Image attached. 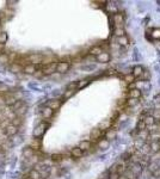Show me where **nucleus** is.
<instances>
[{
	"instance_id": "6e6552de",
	"label": "nucleus",
	"mask_w": 160,
	"mask_h": 179,
	"mask_svg": "<svg viewBox=\"0 0 160 179\" xmlns=\"http://www.w3.org/2000/svg\"><path fill=\"white\" fill-rule=\"evenodd\" d=\"M111 59V56H110V54L108 53V52H103L102 54H99L98 56H96V60L98 62H100V63H106V62H109Z\"/></svg>"
},
{
	"instance_id": "37998d69",
	"label": "nucleus",
	"mask_w": 160,
	"mask_h": 179,
	"mask_svg": "<svg viewBox=\"0 0 160 179\" xmlns=\"http://www.w3.org/2000/svg\"><path fill=\"white\" fill-rule=\"evenodd\" d=\"M8 91H10V87L0 81V92H8Z\"/></svg>"
},
{
	"instance_id": "c03bdc74",
	"label": "nucleus",
	"mask_w": 160,
	"mask_h": 179,
	"mask_svg": "<svg viewBox=\"0 0 160 179\" xmlns=\"http://www.w3.org/2000/svg\"><path fill=\"white\" fill-rule=\"evenodd\" d=\"M67 90H77V81H73L69 85H67Z\"/></svg>"
},
{
	"instance_id": "9d476101",
	"label": "nucleus",
	"mask_w": 160,
	"mask_h": 179,
	"mask_svg": "<svg viewBox=\"0 0 160 179\" xmlns=\"http://www.w3.org/2000/svg\"><path fill=\"white\" fill-rule=\"evenodd\" d=\"M16 102H17V99H16V97L12 96V94H6V96L4 97V103H5V105H7V106H11V108H12Z\"/></svg>"
},
{
	"instance_id": "6ab92c4d",
	"label": "nucleus",
	"mask_w": 160,
	"mask_h": 179,
	"mask_svg": "<svg viewBox=\"0 0 160 179\" xmlns=\"http://www.w3.org/2000/svg\"><path fill=\"white\" fill-rule=\"evenodd\" d=\"M35 154H36V152H35V150H32L31 148H29V147H25V148L23 149V152H22L23 158H28V159L32 158Z\"/></svg>"
},
{
	"instance_id": "2eb2a0df",
	"label": "nucleus",
	"mask_w": 160,
	"mask_h": 179,
	"mask_svg": "<svg viewBox=\"0 0 160 179\" xmlns=\"http://www.w3.org/2000/svg\"><path fill=\"white\" fill-rule=\"evenodd\" d=\"M141 96H142V93H141V91H140L139 89L129 90V92H128V97H129V98L139 99V98H141Z\"/></svg>"
},
{
	"instance_id": "b1692460",
	"label": "nucleus",
	"mask_w": 160,
	"mask_h": 179,
	"mask_svg": "<svg viewBox=\"0 0 160 179\" xmlns=\"http://www.w3.org/2000/svg\"><path fill=\"white\" fill-rule=\"evenodd\" d=\"M28 179H41V173L37 172L36 170H31L29 173H28Z\"/></svg>"
},
{
	"instance_id": "79ce46f5",
	"label": "nucleus",
	"mask_w": 160,
	"mask_h": 179,
	"mask_svg": "<svg viewBox=\"0 0 160 179\" xmlns=\"http://www.w3.org/2000/svg\"><path fill=\"white\" fill-rule=\"evenodd\" d=\"M22 123H23V121H22V117H14V118H13V121H12V123H11V124L18 128V125H20Z\"/></svg>"
},
{
	"instance_id": "423d86ee",
	"label": "nucleus",
	"mask_w": 160,
	"mask_h": 179,
	"mask_svg": "<svg viewBox=\"0 0 160 179\" xmlns=\"http://www.w3.org/2000/svg\"><path fill=\"white\" fill-rule=\"evenodd\" d=\"M61 105H62V100H60V99H50V100L47 102L45 106L50 108L53 111H56L58 109H60Z\"/></svg>"
},
{
	"instance_id": "412c9836",
	"label": "nucleus",
	"mask_w": 160,
	"mask_h": 179,
	"mask_svg": "<svg viewBox=\"0 0 160 179\" xmlns=\"http://www.w3.org/2000/svg\"><path fill=\"white\" fill-rule=\"evenodd\" d=\"M71 155L73 158H81L84 155V152L79 148V147H74V148H72V150H71Z\"/></svg>"
},
{
	"instance_id": "393cba45",
	"label": "nucleus",
	"mask_w": 160,
	"mask_h": 179,
	"mask_svg": "<svg viewBox=\"0 0 160 179\" xmlns=\"http://www.w3.org/2000/svg\"><path fill=\"white\" fill-rule=\"evenodd\" d=\"M90 84V79H83L80 81H77V90L84 89L85 86H87Z\"/></svg>"
},
{
	"instance_id": "dca6fc26",
	"label": "nucleus",
	"mask_w": 160,
	"mask_h": 179,
	"mask_svg": "<svg viewBox=\"0 0 160 179\" xmlns=\"http://www.w3.org/2000/svg\"><path fill=\"white\" fill-rule=\"evenodd\" d=\"M78 147L81 149L83 152H86V150H90V148L92 147V143H91V141H89V140H84V141H81V142L79 143Z\"/></svg>"
},
{
	"instance_id": "8fccbe9b",
	"label": "nucleus",
	"mask_w": 160,
	"mask_h": 179,
	"mask_svg": "<svg viewBox=\"0 0 160 179\" xmlns=\"http://www.w3.org/2000/svg\"><path fill=\"white\" fill-rule=\"evenodd\" d=\"M1 150H2V147H1V146H0V152H1Z\"/></svg>"
},
{
	"instance_id": "1a4fd4ad",
	"label": "nucleus",
	"mask_w": 160,
	"mask_h": 179,
	"mask_svg": "<svg viewBox=\"0 0 160 179\" xmlns=\"http://www.w3.org/2000/svg\"><path fill=\"white\" fill-rule=\"evenodd\" d=\"M5 133H6L7 136H14V135H17V133H18V128L14 127V125H12V124L10 123L8 125H6Z\"/></svg>"
},
{
	"instance_id": "c85d7f7f",
	"label": "nucleus",
	"mask_w": 160,
	"mask_h": 179,
	"mask_svg": "<svg viewBox=\"0 0 160 179\" xmlns=\"http://www.w3.org/2000/svg\"><path fill=\"white\" fill-rule=\"evenodd\" d=\"M75 91L77 90H67V91H64V93L62 94V99H69L72 96H74V93H75Z\"/></svg>"
},
{
	"instance_id": "58836bf2",
	"label": "nucleus",
	"mask_w": 160,
	"mask_h": 179,
	"mask_svg": "<svg viewBox=\"0 0 160 179\" xmlns=\"http://www.w3.org/2000/svg\"><path fill=\"white\" fill-rule=\"evenodd\" d=\"M151 36L154 39H160V29H153L151 31Z\"/></svg>"
},
{
	"instance_id": "f03ea898",
	"label": "nucleus",
	"mask_w": 160,
	"mask_h": 179,
	"mask_svg": "<svg viewBox=\"0 0 160 179\" xmlns=\"http://www.w3.org/2000/svg\"><path fill=\"white\" fill-rule=\"evenodd\" d=\"M124 22H126V19H124L123 13H120V12L114 13V16H112V23H114V25H115V29L123 28Z\"/></svg>"
},
{
	"instance_id": "0eeeda50",
	"label": "nucleus",
	"mask_w": 160,
	"mask_h": 179,
	"mask_svg": "<svg viewBox=\"0 0 160 179\" xmlns=\"http://www.w3.org/2000/svg\"><path fill=\"white\" fill-rule=\"evenodd\" d=\"M28 147L29 148H31L32 150H35V152H38L39 148H41V140L39 139H32L31 141L28 143Z\"/></svg>"
},
{
	"instance_id": "7c9ffc66",
	"label": "nucleus",
	"mask_w": 160,
	"mask_h": 179,
	"mask_svg": "<svg viewBox=\"0 0 160 179\" xmlns=\"http://www.w3.org/2000/svg\"><path fill=\"white\" fill-rule=\"evenodd\" d=\"M8 62H10V60H8V54L7 53L0 54V64H6Z\"/></svg>"
},
{
	"instance_id": "ddd939ff",
	"label": "nucleus",
	"mask_w": 160,
	"mask_h": 179,
	"mask_svg": "<svg viewBox=\"0 0 160 179\" xmlns=\"http://www.w3.org/2000/svg\"><path fill=\"white\" fill-rule=\"evenodd\" d=\"M111 124H112V119H105L103 123L99 124L98 129L102 130V131H106V130H109L111 128Z\"/></svg>"
},
{
	"instance_id": "2f4dec72",
	"label": "nucleus",
	"mask_w": 160,
	"mask_h": 179,
	"mask_svg": "<svg viewBox=\"0 0 160 179\" xmlns=\"http://www.w3.org/2000/svg\"><path fill=\"white\" fill-rule=\"evenodd\" d=\"M50 159H52V161H54V162H59V161H61V160L64 159V155H62V154H59V153H58V154L55 153V154H52V155H50Z\"/></svg>"
},
{
	"instance_id": "a211bd4d",
	"label": "nucleus",
	"mask_w": 160,
	"mask_h": 179,
	"mask_svg": "<svg viewBox=\"0 0 160 179\" xmlns=\"http://www.w3.org/2000/svg\"><path fill=\"white\" fill-rule=\"evenodd\" d=\"M116 135H117V131H116L115 129L110 128V129L106 130V133H105V139H106L108 141H110V140H114V139L116 137Z\"/></svg>"
},
{
	"instance_id": "f257e3e1",
	"label": "nucleus",
	"mask_w": 160,
	"mask_h": 179,
	"mask_svg": "<svg viewBox=\"0 0 160 179\" xmlns=\"http://www.w3.org/2000/svg\"><path fill=\"white\" fill-rule=\"evenodd\" d=\"M48 123H45V122H41L35 129H33V133H32V135H33V137L35 139H39V137H42L43 136V134L45 133V130H47V128H48Z\"/></svg>"
},
{
	"instance_id": "9b49d317",
	"label": "nucleus",
	"mask_w": 160,
	"mask_h": 179,
	"mask_svg": "<svg viewBox=\"0 0 160 179\" xmlns=\"http://www.w3.org/2000/svg\"><path fill=\"white\" fill-rule=\"evenodd\" d=\"M8 71H10L11 73H13V74H18L19 72L23 71V67H22L20 64H18L17 62H13V63H11V64L8 66Z\"/></svg>"
},
{
	"instance_id": "09e8293b",
	"label": "nucleus",
	"mask_w": 160,
	"mask_h": 179,
	"mask_svg": "<svg viewBox=\"0 0 160 179\" xmlns=\"http://www.w3.org/2000/svg\"><path fill=\"white\" fill-rule=\"evenodd\" d=\"M4 49H5V44H0V54L4 53Z\"/></svg>"
},
{
	"instance_id": "4c0bfd02",
	"label": "nucleus",
	"mask_w": 160,
	"mask_h": 179,
	"mask_svg": "<svg viewBox=\"0 0 160 179\" xmlns=\"http://www.w3.org/2000/svg\"><path fill=\"white\" fill-rule=\"evenodd\" d=\"M27 114V106L25 105H23L20 109H18L17 111H16V115H17V117H22L23 115H25Z\"/></svg>"
},
{
	"instance_id": "e433bc0d",
	"label": "nucleus",
	"mask_w": 160,
	"mask_h": 179,
	"mask_svg": "<svg viewBox=\"0 0 160 179\" xmlns=\"http://www.w3.org/2000/svg\"><path fill=\"white\" fill-rule=\"evenodd\" d=\"M23 105H24V102H23V100H17V102L14 103V105L12 106V111L16 112V111H17L18 109H20Z\"/></svg>"
},
{
	"instance_id": "473e14b6",
	"label": "nucleus",
	"mask_w": 160,
	"mask_h": 179,
	"mask_svg": "<svg viewBox=\"0 0 160 179\" xmlns=\"http://www.w3.org/2000/svg\"><path fill=\"white\" fill-rule=\"evenodd\" d=\"M114 35L118 38V37H123V36H126V30L123 29V28H120V29H115L114 30Z\"/></svg>"
},
{
	"instance_id": "20e7f679",
	"label": "nucleus",
	"mask_w": 160,
	"mask_h": 179,
	"mask_svg": "<svg viewBox=\"0 0 160 179\" xmlns=\"http://www.w3.org/2000/svg\"><path fill=\"white\" fill-rule=\"evenodd\" d=\"M28 58V61H29V63H31V64H35V66H38L39 63H42L43 62V55H41V54H36V53H33V54H30L29 56H27Z\"/></svg>"
},
{
	"instance_id": "aec40b11",
	"label": "nucleus",
	"mask_w": 160,
	"mask_h": 179,
	"mask_svg": "<svg viewBox=\"0 0 160 179\" xmlns=\"http://www.w3.org/2000/svg\"><path fill=\"white\" fill-rule=\"evenodd\" d=\"M142 73H143V68L141 66H135L133 68V73L131 74L134 75V78H141Z\"/></svg>"
},
{
	"instance_id": "39448f33",
	"label": "nucleus",
	"mask_w": 160,
	"mask_h": 179,
	"mask_svg": "<svg viewBox=\"0 0 160 179\" xmlns=\"http://www.w3.org/2000/svg\"><path fill=\"white\" fill-rule=\"evenodd\" d=\"M71 68V63L68 61H60L56 64V72L60 74H64L68 72V69Z\"/></svg>"
},
{
	"instance_id": "f8f14e48",
	"label": "nucleus",
	"mask_w": 160,
	"mask_h": 179,
	"mask_svg": "<svg viewBox=\"0 0 160 179\" xmlns=\"http://www.w3.org/2000/svg\"><path fill=\"white\" fill-rule=\"evenodd\" d=\"M23 72L25 73V74H30V75H32V74H35L36 72H37V67L35 66V64H27V66H24L23 67Z\"/></svg>"
},
{
	"instance_id": "cd10ccee",
	"label": "nucleus",
	"mask_w": 160,
	"mask_h": 179,
	"mask_svg": "<svg viewBox=\"0 0 160 179\" xmlns=\"http://www.w3.org/2000/svg\"><path fill=\"white\" fill-rule=\"evenodd\" d=\"M108 146H109V141H108L106 139H100V140L98 141V147L100 149L108 148Z\"/></svg>"
},
{
	"instance_id": "4be33fe9",
	"label": "nucleus",
	"mask_w": 160,
	"mask_h": 179,
	"mask_svg": "<svg viewBox=\"0 0 160 179\" xmlns=\"http://www.w3.org/2000/svg\"><path fill=\"white\" fill-rule=\"evenodd\" d=\"M149 147H151V152H154V153H158L160 152V141H153L149 143Z\"/></svg>"
},
{
	"instance_id": "4468645a",
	"label": "nucleus",
	"mask_w": 160,
	"mask_h": 179,
	"mask_svg": "<svg viewBox=\"0 0 160 179\" xmlns=\"http://www.w3.org/2000/svg\"><path fill=\"white\" fill-rule=\"evenodd\" d=\"M42 111V117L44 119H49L53 117V115H54V111L50 109V108H48V106H45L43 110H41Z\"/></svg>"
},
{
	"instance_id": "f3484780",
	"label": "nucleus",
	"mask_w": 160,
	"mask_h": 179,
	"mask_svg": "<svg viewBox=\"0 0 160 179\" xmlns=\"http://www.w3.org/2000/svg\"><path fill=\"white\" fill-rule=\"evenodd\" d=\"M102 53H103V47H100V46H95V47H92L89 50V54L90 55H93V56H98Z\"/></svg>"
},
{
	"instance_id": "a878e982",
	"label": "nucleus",
	"mask_w": 160,
	"mask_h": 179,
	"mask_svg": "<svg viewBox=\"0 0 160 179\" xmlns=\"http://www.w3.org/2000/svg\"><path fill=\"white\" fill-rule=\"evenodd\" d=\"M139 150L141 152V154H142V155H147V154H149V153H151L149 143H143V145H142V147L139 149Z\"/></svg>"
},
{
	"instance_id": "c9c22d12",
	"label": "nucleus",
	"mask_w": 160,
	"mask_h": 179,
	"mask_svg": "<svg viewBox=\"0 0 160 179\" xmlns=\"http://www.w3.org/2000/svg\"><path fill=\"white\" fill-rule=\"evenodd\" d=\"M139 103V99H134V98H129L128 100L126 102V105L129 106V108H133V106H135L136 104Z\"/></svg>"
},
{
	"instance_id": "49530a36",
	"label": "nucleus",
	"mask_w": 160,
	"mask_h": 179,
	"mask_svg": "<svg viewBox=\"0 0 160 179\" xmlns=\"http://www.w3.org/2000/svg\"><path fill=\"white\" fill-rule=\"evenodd\" d=\"M154 103H155V104H160V94L154 97Z\"/></svg>"
},
{
	"instance_id": "a18cd8bd",
	"label": "nucleus",
	"mask_w": 160,
	"mask_h": 179,
	"mask_svg": "<svg viewBox=\"0 0 160 179\" xmlns=\"http://www.w3.org/2000/svg\"><path fill=\"white\" fill-rule=\"evenodd\" d=\"M108 75H110V77H112V75H117V72H116L115 69H110V71H108Z\"/></svg>"
},
{
	"instance_id": "bb28decb",
	"label": "nucleus",
	"mask_w": 160,
	"mask_h": 179,
	"mask_svg": "<svg viewBox=\"0 0 160 179\" xmlns=\"http://www.w3.org/2000/svg\"><path fill=\"white\" fill-rule=\"evenodd\" d=\"M143 122H145L146 127H151V125L155 124V119L153 118L152 116H146V117L143 118Z\"/></svg>"
},
{
	"instance_id": "f704fd0d",
	"label": "nucleus",
	"mask_w": 160,
	"mask_h": 179,
	"mask_svg": "<svg viewBox=\"0 0 160 179\" xmlns=\"http://www.w3.org/2000/svg\"><path fill=\"white\" fill-rule=\"evenodd\" d=\"M123 80L127 83V84H133L134 83V80H135V78H134V75L133 74H126L124 77H123Z\"/></svg>"
},
{
	"instance_id": "a19ab883",
	"label": "nucleus",
	"mask_w": 160,
	"mask_h": 179,
	"mask_svg": "<svg viewBox=\"0 0 160 179\" xmlns=\"http://www.w3.org/2000/svg\"><path fill=\"white\" fill-rule=\"evenodd\" d=\"M152 117L155 119L158 123L160 124V109H155L154 111H153V115H152Z\"/></svg>"
},
{
	"instance_id": "72a5a7b5",
	"label": "nucleus",
	"mask_w": 160,
	"mask_h": 179,
	"mask_svg": "<svg viewBox=\"0 0 160 179\" xmlns=\"http://www.w3.org/2000/svg\"><path fill=\"white\" fill-rule=\"evenodd\" d=\"M7 41H8V35H7V32L1 31V32H0V44H5Z\"/></svg>"
},
{
	"instance_id": "5701e85b",
	"label": "nucleus",
	"mask_w": 160,
	"mask_h": 179,
	"mask_svg": "<svg viewBox=\"0 0 160 179\" xmlns=\"http://www.w3.org/2000/svg\"><path fill=\"white\" fill-rule=\"evenodd\" d=\"M117 44H118V46H122V47H127L129 44V38L127 36L118 37V38H117Z\"/></svg>"
},
{
	"instance_id": "de8ad7c7",
	"label": "nucleus",
	"mask_w": 160,
	"mask_h": 179,
	"mask_svg": "<svg viewBox=\"0 0 160 179\" xmlns=\"http://www.w3.org/2000/svg\"><path fill=\"white\" fill-rule=\"evenodd\" d=\"M5 160V154L2 152H0V162H2Z\"/></svg>"
},
{
	"instance_id": "ea45409f",
	"label": "nucleus",
	"mask_w": 160,
	"mask_h": 179,
	"mask_svg": "<svg viewBox=\"0 0 160 179\" xmlns=\"http://www.w3.org/2000/svg\"><path fill=\"white\" fill-rule=\"evenodd\" d=\"M145 129H146V124H145V122H143L142 119H140L139 123H137V125H136V130H137V131H142V130H145Z\"/></svg>"
},
{
	"instance_id": "7ed1b4c3",
	"label": "nucleus",
	"mask_w": 160,
	"mask_h": 179,
	"mask_svg": "<svg viewBox=\"0 0 160 179\" xmlns=\"http://www.w3.org/2000/svg\"><path fill=\"white\" fill-rule=\"evenodd\" d=\"M56 64H58V62H50V63L43 66V68L41 69L43 75H50L54 72H56Z\"/></svg>"
},
{
	"instance_id": "c756f323",
	"label": "nucleus",
	"mask_w": 160,
	"mask_h": 179,
	"mask_svg": "<svg viewBox=\"0 0 160 179\" xmlns=\"http://www.w3.org/2000/svg\"><path fill=\"white\" fill-rule=\"evenodd\" d=\"M103 135V131L102 130H99V129H95L93 131H92V139H95V140H97V141H99L100 140V136Z\"/></svg>"
}]
</instances>
